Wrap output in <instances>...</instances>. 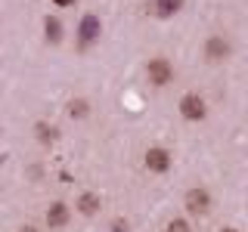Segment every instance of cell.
Wrapping results in <instances>:
<instances>
[{"label": "cell", "mask_w": 248, "mask_h": 232, "mask_svg": "<svg viewBox=\"0 0 248 232\" xmlns=\"http://www.w3.org/2000/svg\"><path fill=\"white\" fill-rule=\"evenodd\" d=\"M44 28H46V37H50L53 44H56L59 37H62V25H59V19H46V22H44Z\"/></svg>", "instance_id": "obj_10"}, {"label": "cell", "mask_w": 248, "mask_h": 232, "mask_svg": "<svg viewBox=\"0 0 248 232\" xmlns=\"http://www.w3.org/2000/svg\"><path fill=\"white\" fill-rule=\"evenodd\" d=\"M146 74H149V84H155V87H165V84L174 81V68H170L168 59H152Z\"/></svg>", "instance_id": "obj_2"}, {"label": "cell", "mask_w": 248, "mask_h": 232, "mask_svg": "<svg viewBox=\"0 0 248 232\" xmlns=\"http://www.w3.org/2000/svg\"><path fill=\"white\" fill-rule=\"evenodd\" d=\"M19 232H37V229L34 226H25V229H19Z\"/></svg>", "instance_id": "obj_15"}, {"label": "cell", "mask_w": 248, "mask_h": 232, "mask_svg": "<svg viewBox=\"0 0 248 232\" xmlns=\"http://www.w3.org/2000/svg\"><path fill=\"white\" fill-rule=\"evenodd\" d=\"M205 112H208L205 99H202L199 93H186V96L180 99V115H183L186 121H202V118H205Z\"/></svg>", "instance_id": "obj_1"}, {"label": "cell", "mask_w": 248, "mask_h": 232, "mask_svg": "<svg viewBox=\"0 0 248 232\" xmlns=\"http://www.w3.org/2000/svg\"><path fill=\"white\" fill-rule=\"evenodd\" d=\"M186 211L189 214H208L211 211V195H208V189H189L186 192Z\"/></svg>", "instance_id": "obj_3"}, {"label": "cell", "mask_w": 248, "mask_h": 232, "mask_svg": "<svg viewBox=\"0 0 248 232\" xmlns=\"http://www.w3.org/2000/svg\"><path fill=\"white\" fill-rule=\"evenodd\" d=\"M223 232H239V229H223Z\"/></svg>", "instance_id": "obj_16"}, {"label": "cell", "mask_w": 248, "mask_h": 232, "mask_svg": "<svg viewBox=\"0 0 248 232\" xmlns=\"http://www.w3.org/2000/svg\"><path fill=\"white\" fill-rule=\"evenodd\" d=\"M183 0H155V6H158V15H174L180 10Z\"/></svg>", "instance_id": "obj_9"}, {"label": "cell", "mask_w": 248, "mask_h": 232, "mask_svg": "<svg viewBox=\"0 0 248 232\" xmlns=\"http://www.w3.org/2000/svg\"><path fill=\"white\" fill-rule=\"evenodd\" d=\"M78 211H81L84 217L96 214L99 211V195H96V192H84V195L78 198Z\"/></svg>", "instance_id": "obj_8"}, {"label": "cell", "mask_w": 248, "mask_h": 232, "mask_svg": "<svg viewBox=\"0 0 248 232\" xmlns=\"http://www.w3.org/2000/svg\"><path fill=\"white\" fill-rule=\"evenodd\" d=\"M53 3H56V6H72L75 0H53Z\"/></svg>", "instance_id": "obj_14"}, {"label": "cell", "mask_w": 248, "mask_h": 232, "mask_svg": "<svg viewBox=\"0 0 248 232\" xmlns=\"http://www.w3.org/2000/svg\"><path fill=\"white\" fill-rule=\"evenodd\" d=\"M46 223H50V229H59V226H65L68 223V207L62 204V201H56V204L46 211Z\"/></svg>", "instance_id": "obj_7"}, {"label": "cell", "mask_w": 248, "mask_h": 232, "mask_svg": "<svg viewBox=\"0 0 248 232\" xmlns=\"http://www.w3.org/2000/svg\"><path fill=\"white\" fill-rule=\"evenodd\" d=\"M146 167H149L152 174H165L170 167V152L161 149V145H152V149L146 152Z\"/></svg>", "instance_id": "obj_5"}, {"label": "cell", "mask_w": 248, "mask_h": 232, "mask_svg": "<svg viewBox=\"0 0 248 232\" xmlns=\"http://www.w3.org/2000/svg\"><path fill=\"white\" fill-rule=\"evenodd\" d=\"M165 232H189V226H186V223H183V220H170Z\"/></svg>", "instance_id": "obj_13"}, {"label": "cell", "mask_w": 248, "mask_h": 232, "mask_svg": "<svg viewBox=\"0 0 248 232\" xmlns=\"http://www.w3.org/2000/svg\"><path fill=\"white\" fill-rule=\"evenodd\" d=\"M37 136H41V143H50V139H56V130L46 124H37Z\"/></svg>", "instance_id": "obj_12"}, {"label": "cell", "mask_w": 248, "mask_h": 232, "mask_svg": "<svg viewBox=\"0 0 248 232\" xmlns=\"http://www.w3.org/2000/svg\"><path fill=\"white\" fill-rule=\"evenodd\" d=\"M87 102H84V99H72V102H68V115H72V118H84V115H87Z\"/></svg>", "instance_id": "obj_11"}, {"label": "cell", "mask_w": 248, "mask_h": 232, "mask_svg": "<svg viewBox=\"0 0 248 232\" xmlns=\"http://www.w3.org/2000/svg\"><path fill=\"white\" fill-rule=\"evenodd\" d=\"M227 56H230V41H227V37H220V34L208 37V44H205V59H208V62H223Z\"/></svg>", "instance_id": "obj_4"}, {"label": "cell", "mask_w": 248, "mask_h": 232, "mask_svg": "<svg viewBox=\"0 0 248 232\" xmlns=\"http://www.w3.org/2000/svg\"><path fill=\"white\" fill-rule=\"evenodd\" d=\"M99 28H103V25H99L96 15H84V19H81V28H78L81 46H90L93 41H96V37H99Z\"/></svg>", "instance_id": "obj_6"}]
</instances>
